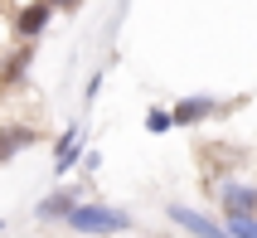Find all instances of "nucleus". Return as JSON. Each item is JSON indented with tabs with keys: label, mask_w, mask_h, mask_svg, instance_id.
Returning <instances> with one entry per match:
<instances>
[{
	"label": "nucleus",
	"mask_w": 257,
	"mask_h": 238,
	"mask_svg": "<svg viewBox=\"0 0 257 238\" xmlns=\"http://www.w3.org/2000/svg\"><path fill=\"white\" fill-rule=\"evenodd\" d=\"M214 112H223V102H218L214 93H189V98L170 102V122L175 126H199V122H209Z\"/></svg>",
	"instance_id": "6e6552de"
},
{
	"label": "nucleus",
	"mask_w": 257,
	"mask_h": 238,
	"mask_svg": "<svg viewBox=\"0 0 257 238\" xmlns=\"http://www.w3.org/2000/svg\"><path fill=\"white\" fill-rule=\"evenodd\" d=\"M165 219H170L180 233H189V238H228V233H223V224H218L214 214L194 209V204H165Z\"/></svg>",
	"instance_id": "423d86ee"
},
{
	"label": "nucleus",
	"mask_w": 257,
	"mask_h": 238,
	"mask_svg": "<svg viewBox=\"0 0 257 238\" xmlns=\"http://www.w3.org/2000/svg\"><path fill=\"white\" fill-rule=\"evenodd\" d=\"M214 199L223 209V219H257V180H247V175L214 180Z\"/></svg>",
	"instance_id": "f03ea898"
},
{
	"label": "nucleus",
	"mask_w": 257,
	"mask_h": 238,
	"mask_svg": "<svg viewBox=\"0 0 257 238\" xmlns=\"http://www.w3.org/2000/svg\"><path fill=\"white\" fill-rule=\"evenodd\" d=\"M39 141H44L39 126H29V122H5V126H0V166L15 161L20 151H29V146H39Z\"/></svg>",
	"instance_id": "1a4fd4ad"
},
{
	"label": "nucleus",
	"mask_w": 257,
	"mask_h": 238,
	"mask_svg": "<svg viewBox=\"0 0 257 238\" xmlns=\"http://www.w3.org/2000/svg\"><path fill=\"white\" fill-rule=\"evenodd\" d=\"M102 170V155L97 151H83V175H97Z\"/></svg>",
	"instance_id": "ddd939ff"
},
{
	"label": "nucleus",
	"mask_w": 257,
	"mask_h": 238,
	"mask_svg": "<svg viewBox=\"0 0 257 238\" xmlns=\"http://www.w3.org/2000/svg\"><path fill=\"white\" fill-rule=\"evenodd\" d=\"M102 78H107V73H92V78H87V88H83V102H97V93H102Z\"/></svg>",
	"instance_id": "f8f14e48"
},
{
	"label": "nucleus",
	"mask_w": 257,
	"mask_h": 238,
	"mask_svg": "<svg viewBox=\"0 0 257 238\" xmlns=\"http://www.w3.org/2000/svg\"><path fill=\"white\" fill-rule=\"evenodd\" d=\"M170 107H151V112H146V131H151V136H165V131H170Z\"/></svg>",
	"instance_id": "9d476101"
},
{
	"label": "nucleus",
	"mask_w": 257,
	"mask_h": 238,
	"mask_svg": "<svg viewBox=\"0 0 257 238\" xmlns=\"http://www.w3.org/2000/svg\"><path fill=\"white\" fill-rule=\"evenodd\" d=\"M228 238H257V219H223Z\"/></svg>",
	"instance_id": "9b49d317"
},
{
	"label": "nucleus",
	"mask_w": 257,
	"mask_h": 238,
	"mask_svg": "<svg viewBox=\"0 0 257 238\" xmlns=\"http://www.w3.org/2000/svg\"><path fill=\"white\" fill-rule=\"evenodd\" d=\"M83 190L87 185H58V190H49V195L34 204V219H39V224H68V214L87 199Z\"/></svg>",
	"instance_id": "20e7f679"
},
{
	"label": "nucleus",
	"mask_w": 257,
	"mask_h": 238,
	"mask_svg": "<svg viewBox=\"0 0 257 238\" xmlns=\"http://www.w3.org/2000/svg\"><path fill=\"white\" fill-rule=\"evenodd\" d=\"M54 15H58L54 5H10V15H5V20H10V44H29V49H34V44L49 34Z\"/></svg>",
	"instance_id": "7ed1b4c3"
},
{
	"label": "nucleus",
	"mask_w": 257,
	"mask_h": 238,
	"mask_svg": "<svg viewBox=\"0 0 257 238\" xmlns=\"http://www.w3.org/2000/svg\"><path fill=\"white\" fill-rule=\"evenodd\" d=\"M29 68H34V49L29 44H10L0 54V93H15V88L29 83Z\"/></svg>",
	"instance_id": "0eeeda50"
},
{
	"label": "nucleus",
	"mask_w": 257,
	"mask_h": 238,
	"mask_svg": "<svg viewBox=\"0 0 257 238\" xmlns=\"http://www.w3.org/2000/svg\"><path fill=\"white\" fill-rule=\"evenodd\" d=\"M83 151H87V126H83V122H68V126L54 136V175L78 170V166H83Z\"/></svg>",
	"instance_id": "39448f33"
},
{
	"label": "nucleus",
	"mask_w": 257,
	"mask_h": 238,
	"mask_svg": "<svg viewBox=\"0 0 257 238\" xmlns=\"http://www.w3.org/2000/svg\"><path fill=\"white\" fill-rule=\"evenodd\" d=\"M5 228H10V224H5V219H0V238H5Z\"/></svg>",
	"instance_id": "4468645a"
},
{
	"label": "nucleus",
	"mask_w": 257,
	"mask_h": 238,
	"mask_svg": "<svg viewBox=\"0 0 257 238\" xmlns=\"http://www.w3.org/2000/svg\"><path fill=\"white\" fill-rule=\"evenodd\" d=\"M63 228L78 233V238H116V233H131V228H136V214L116 209V204H102V199H83V204L68 214Z\"/></svg>",
	"instance_id": "f257e3e1"
}]
</instances>
